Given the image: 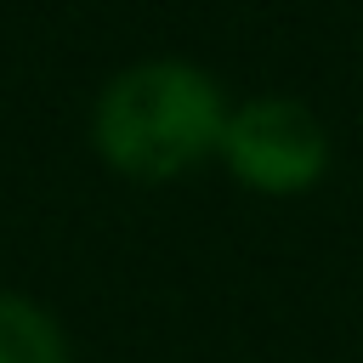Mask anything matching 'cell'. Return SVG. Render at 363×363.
I'll use <instances>...</instances> for the list:
<instances>
[{
  "mask_svg": "<svg viewBox=\"0 0 363 363\" xmlns=\"http://www.w3.org/2000/svg\"><path fill=\"white\" fill-rule=\"evenodd\" d=\"M221 153L255 193H306L329 164V136L312 108L289 96H255L227 113Z\"/></svg>",
  "mask_w": 363,
  "mask_h": 363,
  "instance_id": "2",
  "label": "cell"
},
{
  "mask_svg": "<svg viewBox=\"0 0 363 363\" xmlns=\"http://www.w3.org/2000/svg\"><path fill=\"white\" fill-rule=\"evenodd\" d=\"M0 363H68L57 323L23 295H0Z\"/></svg>",
  "mask_w": 363,
  "mask_h": 363,
  "instance_id": "3",
  "label": "cell"
},
{
  "mask_svg": "<svg viewBox=\"0 0 363 363\" xmlns=\"http://www.w3.org/2000/svg\"><path fill=\"white\" fill-rule=\"evenodd\" d=\"M221 130H227L221 85L204 68L176 62V57L113 74L91 113V136L102 159L136 182L182 176L210 147H221Z\"/></svg>",
  "mask_w": 363,
  "mask_h": 363,
  "instance_id": "1",
  "label": "cell"
}]
</instances>
